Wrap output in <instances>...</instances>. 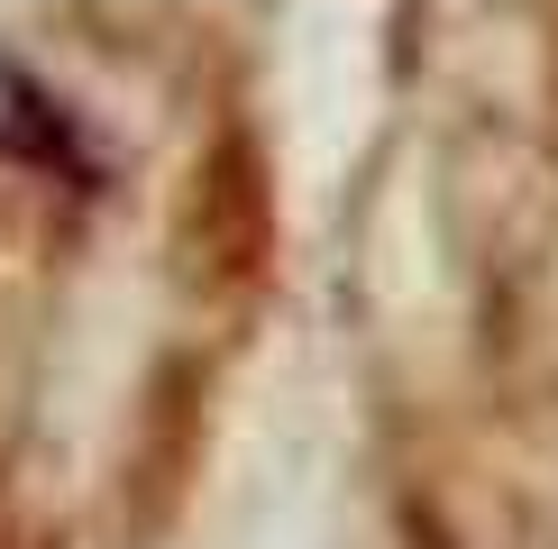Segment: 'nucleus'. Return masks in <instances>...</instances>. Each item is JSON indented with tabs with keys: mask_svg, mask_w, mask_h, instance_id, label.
<instances>
[{
	"mask_svg": "<svg viewBox=\"0 0 558 549\" xmlns=\"http://www.w3.org/2000/svg\"><path fill=\"white\" fill-rule=\"evenodd\" d=\"M0 156H56V110L19 74H0Z\"/></svg>",
	"mask_w": 558,
	"mask_h": 549,
	"instance_id": "f257e3e1",
	"label": "nucleus"
}]
</instances>
